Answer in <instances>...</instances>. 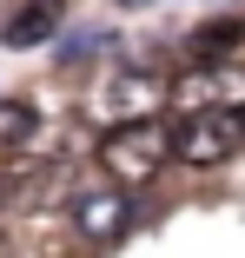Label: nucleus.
Wrapping results in <instances>:
<instances>
[{"instance_id": "7", "label": "nucleus", "mask_w": 245, "mask_h": 258, "mask_svg": "<svg viewBox=\"0 0 245 258\" xmlns=\"http://www.w3.org/2000/svg\"><path fill=\"white\" fill-rule=\"evenodd\" d=\"M238 40H245V20H206L199 33L186 40V53H192V67H219Z\"/></svg>"}, {"instance_id": "5", "label": "nucleus", "mask_w": 245, "mask_h": 258, "mask_svg": "<svg viewBox=\"0 0 245 258\" xmlns=\"http://www.w3.org/2000/svg\"><path fill=\"white\" fill-rule=\"evenodd\" d=\"M172 106L179 113H206V106H245V86H238V73L219 60V67H186L179 80H172Z\"/></svg>"}, {"instance_id": "1", "label": "nucleus", "mask_w": 245, "mask_h": 258, "mask_svg": "<svg viewBox=\"0 0 245 258\" xmlns=\"http://www.w3.org/2000/svg\"><path fill=\"white\" fill-rule=\"evenodd\" d=\"M172 166V126L166 119H133V126H106L100 133V172L106 185L133 192V185H153Z\"/></svg>"}, {"instance_id": "2", "label": "nucleus", "mask_w": 245, "mask_h": 258, "mask_svg": "<svg viewBox=\"0 0 245 258\" xmlns=\"http://www.w3.org/2000/svg\"><path fill=\"white\" fill-rule=\"evenodd\" d=\"M245 152V106H206L172 119V159L179 166H225Z\"/></svg>"}, {"instance_id": "3", "label": "nucleus", "mask_w": 245, "mask_h": 258, "mask_svg": "<svg viewBox=\"0 0 245 258\" xmlns=\"http://www.w3.org/2000/svg\"><path fill=\"white\" fill-rule=\"evenodd\" d=\"M166 99H172V80L119 67V73H106V86H100V99H93V106H100L113 126H133V119H159Z\"/></svg>"}, {"instance_id": "9", "label": "nucleus", "mask_w": 245, "mask_h": 258, "mask_svg": "<svg viewBox=\"0 0 245 258\" xmlns=\"http://www.w3.org/2000/svg\"><path fill=\"white\" fill-rule=\"evenodd\" d=\"M0 199H7V185H0Z\"/></svg>"}, {"instance_id": "6", "label": "nucleus", "mask_w": 245, "mask_h": 258, "mask_svg": "<svg viewBox=\"0 0 245 258\" xmlns=\"http://www.w3.org/2000/svg\"><path fill=\"white\" fill-rule=\"evenodd\" d=\"M60 20H67V0H27V7L0 27V40L7 46H40V40L60 33Z\"/></svg>"}, {"instance_id": "4", "label": "nucleus", "mask_w": 245, "mask_h": 258, "mask_svg": "<svg viewBox=\"0 0 245 258\" xmlns=\"http://www.w3.org/2000/svg\"><path fill=\"white\" fill-rule=\"evenodd\" d=\"M126 225H133V199H126L119 185H93V192L73 199V232H80V238L113 245V238H126Z\"/></svg>"}, {"instance_id": "8", "label": "nucleus", "mask_w": 245, "mask_h": 258, "mask_svg": "<svg viewBox=\"0 0 245 258\" xmlns=\"http://www.w3.org/2000/svg\"><path fill=\"white\" fill-rule=\"evenodd\" d=\"M33 133H40L33 106H20V99H0V146H27Z\"/></svg>"}]
</instances>
